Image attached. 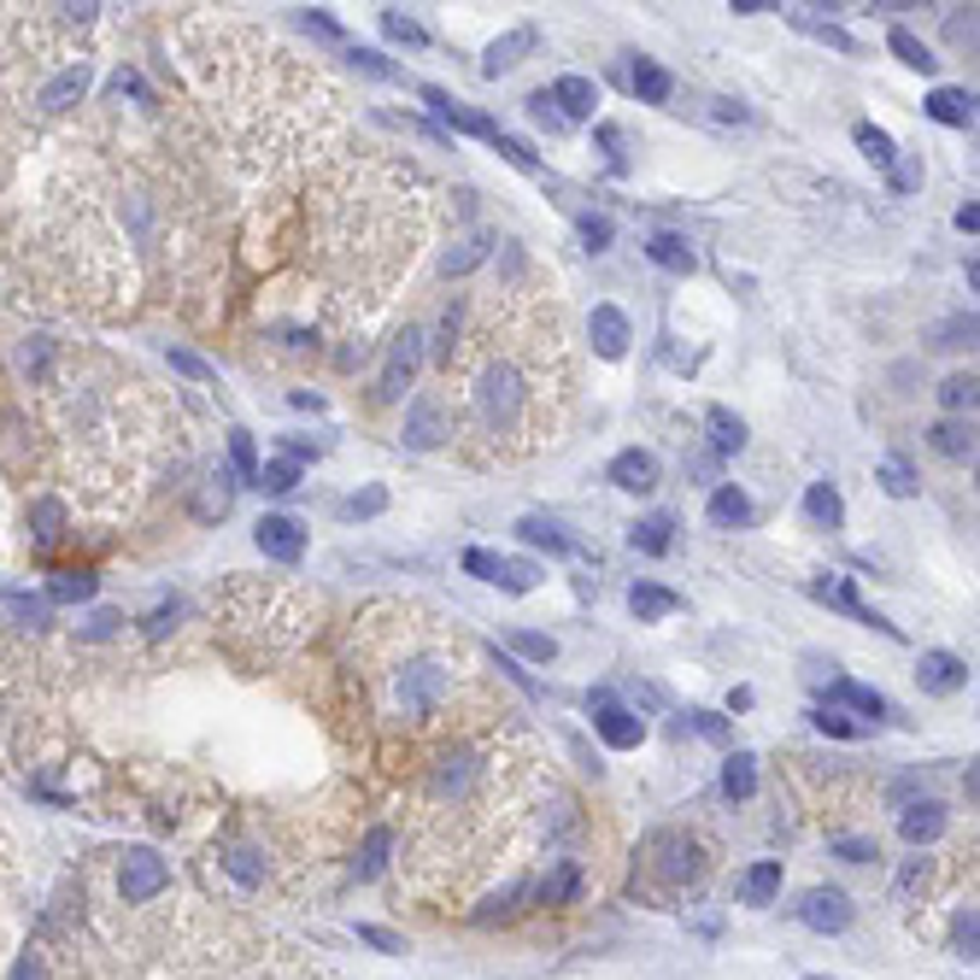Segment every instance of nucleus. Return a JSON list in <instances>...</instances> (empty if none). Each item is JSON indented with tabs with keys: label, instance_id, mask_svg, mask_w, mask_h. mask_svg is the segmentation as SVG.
<instances>
[{
	"label": "nucleus",
	"instance_id": "obj_46",
	"mask_svg": "<svg viewBox=\"0 0 980 980\" xmlns=\"http://www.w3.org/2000/svg\"><path fill=\"white\" fill-rule=\"evenodd\" d=\"M95 587H100V582H95L88 570H65V575L53 582V599H95Z\"/></svg>",
	"mask_w": 980,
	"mask_h": 980
},
{
	"label": "nucleus",
	"instance_id": "obj_5",
	"mask_svg": "<svg viewBox=\"0 0 980 980\" xmlns=\"http://www.w3.org/2000/svg\"><path fill=\"white\" fill-rule=\"evenodd\" d=\"M224 634L247 652H288L306 634V599L288 587H264V582H229L217 599Z\"/></svg>",
	"mask_w": 980,
	"mask_h": 980
},
{
	"label": "nucleus",
	"instance_id": "obj_23",
	"mask_svg": "<svg viewBox=\"0 0 980 980\" xmlns=\"http://www.w3.org/2000/svg\"><path fill=\"white\" fill-rule=\"evenodd\" d=\"M629 611L641 617V622H664V617L681 611V599L670 594V587H658V582H634V587H629Z\"/></svg>",
	"mask_w": 980,
	"mask_h": 980
},
{
	"label": "nucleus",
	"instance_id": "obj_17",
	"mask_svg": "<svg viewBox=\"0 0 980 980\" xmlns=\"http://www.w3.org/2000/svg\"><path fill=\"white\" fill-rule=\"evenodd\" d=\"M587 340H594L599 359H622V352H629V318H622L617 306H594V318H587Z\"/></svg>",
	"mask_w": 980,
	"mask_h": 980
},
{
	"label": "nucleus",
	"instance_id": "obj_57",
	"mask_svg": "<svg viewBox=\"0 0 980 980\" xmlns=\"http://www.w3.org/2000/svg\"><path fill=\"white\" fill-rule=\"evenodd\" d=\"M582 241L594 247V253H599V247H611V217H582Z\"/></svg>",
	"mask_w": 980,
	"mask_h": 980
},
{
	"label": "nucleus",
	"instance_id": "obj_38",
	"mask_svg": "<svg viewBox=\"0 0 980 980\" xmlns=\"http://www.w3.org/2000/svg\"><path fill=\"white\" fill-rule=\"evenodd\" d=\"M517 535L528 540V547H552V552H570V535L558 523H547V517H523L517 523Z\"/></svg>",
	"mask_w": 980,
	"mask_h": 980
},
{
	"label": "nucleus",
	"instance_id": "obj_8",
	"mask_svg": "<svg viewBox=\"0 0 980 980\" xmlns=\"http://www.w3.org/2000/svg\"><path fill=\"white\" fill-rule=\"evenodd\" d=\"M165 893H170V863L159 858V851H147V846L118 851V898L123 905L147 910V905H159Z\"/></svg>",
	"mask_w": 980,
	"mask_h": 980
},
{
	"label": "nucleus",
	"instance_id": "obj_44",
	"mask_svg": "<svg viewBox=\"0 0 980 980\" xmlns=\"http://www.w3.org/2000/svg\"><path fill=\"white\" fill-rule=\"evenodd\" d=\"M952 945H957V957H969V963H975V945H980V928H975V905L952 916Z\"/></svg>",
	"mask_w": 980,
	"mask_h": 980
},
{
	"label": "nucleus",
	"instance_id": "obj_39",
	"mask_svg": "<svg viewBox=\"0 0 980 980\" xmlns=\"http://www.w3.org/2000/svg\"><path fill=\"white\" fill-rule=\"evenodd\" d=\"M875 481H881V488H886V493H893V500H910V493H916V470H910V464H905V458H881V470H875Z\"/></svg>",
	"mask_w": 980,
	"mask_h": 980
},
{
	"label": "nucleus",
	"instance_id": "obj_60",
	"mask_svg": "<svg viewBox=\"0 0 980 980\" xmlns=\"http://www.w3.org/2000/svg\"><path fill=\"white\" fill-rule=\"evenodd\" d=\"M352 65H359V71H370V76H394V65H387L382 53H370V48H359V53H352Z\"/></svg>",
	"mask_w": 980,
	"mask_h": 980
},
{
	"label": "nucleus",
	"instance_id": "obj_56",
	"mask_svg": "<svg viewBox=\"0 0 980 980\" xmlns=\"http://www.w3.org/2000/svg\"><path fill=\"white\" fill-rule=\"evenodd\" d=\"M493 147H500V153H505V159H511V165H523V170H535V153H528V142H517V135H505V130H500V142H493Z\"/></svg>",
	"mask_w": 980,
	"mask_h": 980
},
{
	"label": "nucleus",
	"instance_id": "obj_62",
	"mask_svg": "<svg viewBox=\"0 0 980 980\" xmlns=\"http://www.w3.org/2000/svg\"><path fill=\"white\" fill-rule=\"evenodd\" d=\"M816 728H828V734H851V722H846V717H828V710L816 717Z\"/></svg>",
	"mask_w": 980,
	"mask_h": 980
},
{
	"label": "nucleus",
	"instance_id": "obj_61",
	"mask_svg": "<svg viewBox=\"0 0 980 980\" xmlns=\"http://www.w3.org/2000/svg\"><path fill=\"white\" fill-rule=\"evenodd\" d=\"M693 728H698V734H710V740H722V734H728L722 717H710V710H693Z\"/></svg>",
	"mask_w": 980,
	"mask_h": 980
},
{
	"label": "nucleus",
	"instance_id": "obj_41",
	"mask_svg": "<svg viewBox=\"0 0 980 980\" xmlns=\"http://www.w3.org/2000/svg\"><path fill=\"white\" fill-rule=\"evenodd\" d=\"M933 446H940L945 458H969L975 453V434L963 423H933Z\"/></svg>",
	"mask_w": 980,
	"mask_h": 980
},
{
	"label": "nucleus",
	"instance_id": "obj_40",
	"mask_svg": "<svg viewBox=\"0 0 980 980\" xmlns=\"http://www.w3.org/2000/svg\"><path fill=\"white\" fill-rule=\"evenodd\" d=\"M259 488H271V493H294L300 488V458H271L259 470Z\"/></svg>",
	"mask_w": 980,
	"mask_h": 980
},
{
	"label": "nucleus",
	"instance_id": "obj_48",
	"mask_svg": "<svg viewBox=\"0 0 980 980\" xmlns=\"http://www.w3.org/2000/svg\"><path fill=\"white\" fill-rule=\"evenodd\" d=\"M382 505H387V488H364V493H352V500L340 505V517H347V523H359V517H377Z\"/></svg>",
	"mask_w": 980,
	"mask_h": 980
},
{
	"label": "nucleus",
	"instance_id": "obj_52",
	"mask_svg": "<svg viewBox=\"0 0 980 980\" xmlns=\"http://www.w3.org/2000/svg\"><path fill=\"white\" fill-rule=\"evenodd\" d=\"M511 652H523V658H535V664H552V658H558V646L547 641V634H511Z\"/></svg>",
	"mask_w": 980,
	"mask_h": 980
},
{
	"label": "nucleus",
	"instance_id": "obj_16",
	"mask_svg": "<svg viewBox=\"0 0 980 980\" xmlns=\"http://www.w3.org/2000/svg\"><path fill=\"white\" fill-rule=\"evenodd\" d=\"M423 100L434 106V112H441L446 123H453V130H464V135H481V142H500V123L493 118H481V112H470V106L464 100H453L446 95V88H423Z\"/></svg>",
	"mask_w": 980,
	"mask_h": 980
},
{
	"label": "nucleus",
	"instance_id": "obj_47",
	"mask_svg": "<svg viewBox=\"0 0 980 980\" xmlns=\"http://www.w3.org/2000/svg\"><path fill=\"white\" fill-rule=\"evenodd\" d=\"M834 851H839L846 863H869V858H881V846H875L869 834H834Z\"/></svg>",
	"mask_w": 980,
	"mask_h": 980
},
{
	"label": "nucleus",
	"instance_id": "obj_36",
	"mask_svg": "<svg viewBox=\"0 0 980 980\" xmlns=\"http://www.w3.org/2000/svg\"><path fill=\"white\" fill-rule=\"evenodd\" d=\"M29 523H36L41 547H53V540L65 535V505H59V500H36V505H29Z\"/></svg>",
	"mask_w": 980,
	"mask_h": 980
},
{
	"label": "nucleus",
	"instance_id": "obj_13",
	"mask_svg": "<svg viewBox=\"0 0 980 980\" xmlns=\"http://www.w3.org/2000/svg\"><path fill=\"white\" fill-rule=\"evenodd\" d=\"M417 359H423V335L406 330L394 340V352H387V370L377 377V399H399V394H406V382L417 377Z\"/></svg>",
	"mask_w": 980,
	"mask_h": 980
},
{
	"label": "nucleus",
	"instance_id": "obj_53",
	"mask_svg": "<svg viewBox=\"0 0 980 980\" xmlns=\"http://www.w3.org/2000/svg\"><path fill=\"white\" fill-rule=\"evenodd\" d=\"M940 399H945V406H952V411L975 406V377H952V382L940 387Z\"/></svg>",
	"mask_w": 980,
	"mask_h": 980
},
{
	"label": "nucleus",
	"instance_id": "obj_45",
	"mask_svg": "<svg viewBox=\"0 0 980 980\" xmlns=\"http://www.w3.org/2000/svg\"><path fill=\"white\" fill-rule=\"evenodd\" d=\"M387 846H394V828H370V839H364V863H359V875H364V881L387 863Z\"/></svg>",
	"mask_w": 980,
	"mask_h": 980
},
{
	"label": "nucleus",
	"instance_id": "obj_49",
	"mask_svg": "<svg viewBox=\"0 0 980 980\" xmlns=\"http://www.w3.org/2000/svg\"><path fill=\"white\" fill-rule=\"evenodd\" d=\"M382 29H387V36H394V41H411V48H423V24H417V19H406V12H394V7L382 12Z\"/></svg>",
	"mask_w": 980,
	"mask_h": 980
},
{
	"label": "nucleus",
	"instance_id": "obj_37",
	"mask_svg": "<svg viewBox=\"0 0 980 980\" xmlns=\"http://www.w3.org/2000/svg\"><path fill=\"white\" fill-rule=\"evenodd\" d=\"M858 147H863L881 170H898V147H893V135L875 130V123H858Z\"/></svg>",
	"mask_w": 980,
	"mask_h": 980
},
{
	"label": "nucleus",
	"instance_id": "obj_2",
	"mask_svg": "<svg viewBox=\"0 0 980 980\" xmlns=\"http://www.w3.org/2000/svg\"><path fill=\"white\" fill-rule=\"evenodd\" d=\"M417 177L382 159H347L318 182V276L330 300L370 306L394 288V276L417 253L423 200H411Z\"/></svg>",
	"mask_w": 980,
	"mask_h": 980
},
{
	"label": "nucleus",
	"instance_id": "obj_31",
	"mask_svg": "<svg viewBox=\"0 0 980 980\" xmlns=\"http://www.w3.org/2000/svg\"><path fill=\"white\" fill-rule=\"evenodd\" d=\"M722 792H728V799H752V792H757V757H752V752H734V757H728Z\"/></svg>",
	"mask_w": 980,
	"mask_h": 980
},
{
	"label": "nucleus",
	"instance_id": "obj_1",
	"mask_svg": "<svg viewBox=\"0 0 980 980\" xmlns=\"http://www.w3.org/2000/svg\"><path fill=\"white\" fill-rule=\"evenodd\" d=\"M458 359L453 423L481 434V446L500 458L535 453L552 441L570 394L564 359V318L552 294L540 288H500L481 306V323Z\"/></svg>",
	"mask_w": 980,
	"mask_h": 980
},
{
	"label": "nucleus",
	"instance_id": "obj_15",
	"mask_svg": "<svg viewBox=\"0 0 980 980\" xmlns=\"http://www.w3.org/2000/svg\"><path fill=\"white\" fill-rule=\"evenodd\" d=\"M916 681H922V693H957V688H969V664L957 652H922Z\"/></svg>",
	"mask_w": 980,
	"mask_h": 980
},
{
	"label": "nucleus",
	"instance_id": "obj_22",
	"mask_svg": "<svg viewBox=\"0 0 980 980\" xmlns=\"http://www.w3.org/2000/svg\"><path fill=\"white\" fill-rule=\"evenodd\" d=\"M535 41H540V36H535V29H528V24H523V29H511V36H500V41H493V48H488V59H481V71H488V76H505L511 65H523V53H535Z\"/></svg>",
	"mask_w": 980,
	"mask_h": 980
},
{
	"label": "nucleus",
	"instance_id": "obj_20",
	"mask_svg": "<svg viewBox=\"0 0 980 980\" xmlns=\"http://www.w3.org/2000/svg\"><path fill=\"white\" fill-rule=\"evenodd\" d=\"M922 112H928L933 123H952V130H969V123H975V95H969V88H933Z\"/></svg>",
	"mask_w": 980,
	"mask_h": 980
},
{
	"label": "nucleus",
	"instance_id": "obj_55",
	"mask_svg": "<svg viewBox=\"0 0 980 980\" xmlns=\"http://www.w3.org/2000/svg\"><path fill=\"white\" fill-rule=\"evenodd\" d=\"M12 980H53V975H48V957H41V952H24L19 963H12Z\"/></svg>",
	"mask_w": 980,
	"mask_h": 980
},
{
	"label": "nucleus",
	"instance_id": "obj_4",
	"mask_svg": "<svg viewBox=\"0 0 980 980\" xmlns=\"http://www.w3.org/2000/svg\"><path fill=\"white\" fill-rule=\"evenodd\" d=\"M359 688L370 693V710L406 734L453 722L458 710L493 717L476 705L470 652H464L458 629L411 611V605H377L359 622Z\"/></svg>",
	"mask_w": 980,
	"mask_h": 980
},
{
	"label": "nucleus",
	"instance_id": "obj_3",
	"mask_svg": "<svg viewBox=\"0 0 980 980\" xmlns=\"http://www.w3.org/2000/svg\"><path fill=\"white\" fill-rule=\"evenodd\" d=\"M200 76H206L236 147L259 165L306 159V147H318L335 118V88L318 71L294 65V53H283L276 41H259L247 29L212 36Z\"/></svg>",
	"mask_w": 980,
	"mask_h": 980
},
{
	"label": "nucleus",
	"instance_id": "obj_43",
	"mask_svg": "<svg viewBox=\"0 0 980 980\" xmlns=\"http://www.w3.org/2000/svg\"><path fill=\"white\" fill-rule=\"evenodd\" d=\"M229 458H236V476L259 488V453H253V434H241V429L229 434Z\"/></svg>",
	"mask_w": 980,
	"mask_h": 980
},
{
	"label": "nucleus",
	"instance_id": "obj_54",
	"mask_svg": "<svg viewBox=\"0 0 980 980\" xmlns=\"http://www.w3.org/2000/svg\"><path fill=\"white\" fill-rule=\"evenodd\" d=\"M963 340H975V311H963V318H952L940 330V347H963Z\"/></svg>",
	"mask_w": 980,
	"mask_h": 980
},
{
	"label": "nucleus",
	"instance_id": "obj_27",
	"mask_svg": "<svg viewBox=\"0 0 980 980\" xmlns=\"http://www.w3.org/2000/svg\"><path fill=\"white\" fill-rule=\"evenodd\" d=\"M710 523L717 528H745L752 523V500H745L740 488H717L710 493Z\"/></svg>",
	"mask_w": 980,
	"mask_h": 980
},
{
	"label": "nucleus",
	"instance_id": "obj_11",
	"mask_svg": "<svg viewBox=\"0 0 980 980\" xmlns=\"http://www.w3.org/2000/svg\"><path fill=\"white\" fill-rule=\"evenodd\" d=\"M587 705H594V728H599V740L611 745V752H634V745L646 740V722L634 717L629 705H617L611 688H599L594 698H587Z\"/></svg>",
	"mask_w": 980,
	"mask_h": 980
},
{
	"label": "nucleus",
	"instance_id": "obj_19",
	"mask_svg": "<svg viewBox=\"0 0 980 980\" xmlns=\"http://www.w3.org/2000/svg\"><path fill=\"white\" fill-rule=\"evenodd\" d=\"M83 88H88V59H76V65H65L48 88H41L36 106H41V112H65L71 100H83Z\"/></svg>",
	"mask_w": 980,
	"mask_h": 980
},
{
	"label": "nucleus",
	"instance_id": "obj_42",
	"mask_svg": "<svg viewBox=\"0 0 980 980\" xmlns=\"http://www.w3.org/2000/svg\"><path fill=\"white\" fill-rule=\"evenodd\" d=\"M834 698H846V705L863 710V717H886V698L869 693V688H858V681H834Z\"/></svg>",
	"mask_w": 980,
	"mask_h": 980
},
{
	"label": "nucleus",
	"instance_id": "obj_18",
	"mask_svg": "<svg viewBox=\"0 0 980 980\" xmlns=\"http://www.w3.org/2000/svg\"><path fill=\"white\" fill-rule=\"evenodd\" d=\"M605 476H611L622 493H652V488H658V458L641 453V446H629V453L611 458V470H605Z\"/></svg>",
	"mask_w": 980,
	"mask_h": 980
},
{
	"label": "nucleus",
	"instance_id": "obj_58",
	"mask_svg": "<svg viewBox=\"0 0 980 980\" xmlns=\"http://www.w3.org/2000/svg\"><path fill=\"white\" fill-rule=\"evenodd\" d=\"M359 940L377 945V952H406V940H399V933H387V928H359Z\"/></svg>",
	"mask_w": 980,
	"mask_h": 980
},
{
	"label": "nucleus",
	"instance_id": "obj_50",
	"mask_svg": "<svg viewBox=\"0 0 980 980\" xmlns=\"http://www.w3.org/2000/svg\"><path fill=\"white\" fill-rule=\"evenodd\" d=\"M792 24L811 29V36H822V41H828V48H839V53H858V41H851L846 29H834V24H816V19H804V12H792Z\"/></svg>",
	"mask_w": 980,
	"mask_h": 980
},
{
	"label": "nucleus",
	"instance_id": "obj_34",
	"mask_svg": "<svg viewBox=\"0 0 980 980\" xmlns=\"http://www.w3.org/2000/svg\"><path fill=\"white\" fill-rule=\"evenodd\" d=\"M940 828H945V811H940L933 799H928V804H910V811H905V839H910V846H922V839H933Z\"/></svg>",
	"mask_w": 980,
	"mask_h": 980
},
{
	"label": "nucleus",
	"instance_id": "obj_25",
	"mask_svg": "<svg viewBox=\"0 0 980 980\" xmlns=\"http://www.w3.org/2000/svg\"><path fill=\"white\" fill-rule=\"evenodd\" d=\"M816 599H828L834 611L858 617V622H869V629H886V634H898L893 622H886V617H875V611H869V605H863L858 594H851V582H816Z\"/></svg>",
	"mask_w": 980,
	"mask_h": 980
},
{
	"label": "nucleus",
	"instance_id": "obj_32",
	"mask_svg": "<svg viewBox=\"0 0 980 980\" xmlns=\"http://www.w3.org/2000/svg\"><path fill=\"white\" fill-rule=\"evenodd\" d=\"M670 540H676V517H670V511H652L646 523H634V547H641V552H670Z\"/></svg>",
	"mask_w": 980,
	"mask_h": 980
},
{
	"label": "nucleus",
	"instance_id": "obj_10",
	"mask_svg": "<svg viewBox=\"0 0 980 980\" xmlns=\"http://www.w3.org/2000/svg\"><path fill=\"white\" fill-rule=\"evenodd\" d=\"M464 570H470L476 582L505 587V594H535V587H540V564H528V558H493V552H481V547L464 552Z\"/></svg>",
	"mask_w": 980,
	"mask_h": 980
},
{
	"label": "nucleus",
	"instance_id": "obj_63",
	"mask_svg": "<svg viewBox=\"0 0 980 980\" xmlns=\"http://www.w3.org/2000/svg\"><path fill=\"white\" fill-rule=\"evenodd\" d=\"M957 229H969V236H975V229H980V212L963 206V212H957Z\"/></svg>",
	"mask_w": 980,
	"mask_h": 980
},
{
	"label": "nucleus",
	"instance_id": "obj_28",
	"mask_svg": "<svg viewBox=\"0 0 980 980\" xmlns=\"http://www.w3.org/2000/svg\"><path fill=\"white\" fill-rule=\"evenodd\" d=\"M634 95H641L646 106H664L676 95V76L664 65H652V59H641V65H634Z\"/></svg>",
	"mask_w": 980,
	"mask_h": 980
},
{
	"label": "nucleus",
	"instance_id": "obj_59",
	"mask_svg": "<svg viewBox=\"0 0 980 980\" xmlns=\"http://www.w3.org/2000/svg\"><path fill=\"white\" fill-rule=\"evenodd\" d=\"M170 364H177L182 377H194V382H212V364H206V359H194V352H170Z\"/></svg>",
	"mask_w": 980,
	"mask_h": 980
},
{
	"label": "nucleus",
	"instance_id": "obj_26",
	"mask_svg": "<svg viewBox=\"0 0 980 980\" xmlns=\"http://www.w3.org/2000/svg\"><path fill=\"white\" fill-rule=\"evenodd\" d=\"M804 517L822 523V528H839V523H846V500H839L834 481H816V488L804 493Z\"/></svg>",
	"mask_w": 980,
	"mask_h": 980
},
{
	"label": "nucleus",
	"instance_id": "obj_29",
	"mask_svg": "<svg viewBox=\"0 0 980 980\" xmlns=\"http://www.w3.org/2000/svg\"><path fill=\"white\" fill-rule=\"evenodd\" d=\"M781 893V863H752L740 881V898L745 905H769V898Z\"/></svg>",
	"mask_w": 980,
	"mask_h": 980
},
{
	"label": "nucleus",
	"instance_id": "obj_35",
	"mask_svg": "<svg viewBox=\"0 0 980 980\" xmlns=\"http://www.w3.org/2000/svg\"><path fill=\"white\" fill-rule=\"evenodd\" d=\"M886 48L905 59L910 71H933V65H940V59H933V48H928V41H916L910 29H893V36H886Z\"/></svg>",
	"mask_w": 980,
	"mask_h": 980
},
{
	"label": "nucleus",
	"instance_id": "obj_33",
	"mask_svg": "<svg viewBox=\"0 0 980 980\" xmlns=\"http://www.w3.org/2000/svg\"><path fill=\"white\" fill-rule=\"evenodd\" d=\"M705 423H710V441H717L722 453H740V446H745V423H740V417L728 411V406H710Z\"/></svg>",
	"mask_w": 980,
	"mask_h": 980
},
{
	"label": "nucleus",
	"instance_id": "obj_9",
	"mask_svg": "<svg viewBox=\"0 0 980 980\" xmlns=\"http://www.w3.org/2000/svg\"><path fill=\"white\" fill-rule=\"evenodd\" d=\"M458 423H453V399L446 394H417L411 411H406V446H417V453H429V446L453 441Z\"/></svg>",
	"mask_w": 980,
	"mask_h": 980
},
{
	"label": "nucleus",
	"instance_id": "obj_12",
	"mask_svg": "<svg viewBox=\"0 0 980 980\" xmlns=\"http://www.w3.org/2000/svg\"><path fill=\"white\" fill-rule=\"evenodd\" d=\"M792 916L811 933H846L851 928V898L839 893V886H811V893L792 905Z\"/></svg>",
	"mask_w": 980,
	"mask_h": 980
},
{
	"label": "nucleus",
	"instance_id": "obj_30",
	"mask_svg": "<svg viewBox=\"0 0 980 980\" xmlns=\"http://www.w3.org/2000/svg\"><path fill=\"white\" fill-rule=\"evenodd\" d=\"M575 893H582V869H575V863H558L552 875L535 886V898H540V905H570Z\"/></svg>",
	"mask_w": 980,
	"mask_h": 980
},
{
	"label": "nucleus",
	"instance_id": "obj_21",
	"mask_svg": "<svg viewBox=\"0 0 980 980\" xmlns=\"http://www.w3.org/2000/svg\"><path fill=\"white\" fill-rule=\"evenodd\" d=\"M547 95H552V106H558V112H564L570 123H575V118H587V112L599 106V88L587 83V76H558Z\"/></svg>",
	"mask_w": 980,
	"mask_h": 980
},
{
	"label": "nucleus",
	"instance_id": "obj_14",
	"mask_svg": "<svg viewBox=\"0 0 980 980\" xmlns=\"http://www.w3.org/2000/svg\"><path fill=\"white\" fill-rule=\"evenodd\" d=\"M253 540H259L264 558H276V564H300V552H306V528L294 517H259Z\"/></svg>",
	"mask_w": 980,
	"mask_h": 980
},
{
	"label": "nucleus",
	"instance_id": "obj_51",
	"mask_svg": "<svg viewBox=\"0 0 980 980\" xmlns=\"http://www.w3.org/2000/svg\"><path fill=\"white\" fill-rule=\"evenodd\" d=\"M528 118H535V123H547L552 135H558V130H570V118L552 106V95H547V88H540V95H528Z\"/></svg>",
	"mask_w": 980,
	"mask_h": 980
},
{
	"label": "nucleus",
	"instance_id": "obj_24",
	"mask_svg": "<svg viewBox=\"0 0 980 980\" xmlns=\"http://www.w3.org/2000/svg\"><path fill=\"white\" fill-rule=\"evenodd\" d=\"M646 259L664 264V271H676V276H688L693 264H698V253L688 247V236H670V229H658V236L646 241Z\"/></svg>",
	"mask_w": 980,
	"mask_h": 980
},
{
	"label": "nucleus",
	"instance_id": "obj_6",
	"mask_svg": "<svg viewBox=\"0 0 980 980\" xmlns=\"http://www.w3.org/2000/svg\"><path fill=\"white\" fill-rule=\"evenodd\" d=\"M182 980H311V969L288 963V952H276L271 940L253 945V952H200V963Z\"/></svg>",
	"mask_w": 980,
	"mask_h": 980
},
{
	"label": "nucleus",
	"instance_id": "obj_7",
	"mask_svg": "<svg viewBox=\"0 0 980 980\" xmlns=\"http://www.w3.org/2000/svg\"><path fill=\"white\" fill-rule=\"evenodd\" d=\"M641 875L658 881L664 893H681L688 881L705 875V851H698L693 834L658 828V834H646V846H641Z\"/></svg>",
	"mask_w": 980,
	"mask_h": 980
}]
</instances>
